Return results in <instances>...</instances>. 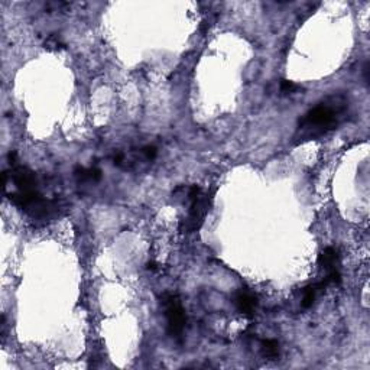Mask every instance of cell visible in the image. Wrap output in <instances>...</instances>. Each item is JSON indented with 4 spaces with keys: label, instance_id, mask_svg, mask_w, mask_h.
I'll use <instances>...</instances> for the list:
<instances>
[{
    "label": "cell",
    "instance_id": "cell-6",
    "mask_svg": "<svg viewBox=\"0 0 370 370\" xmlns=\"http://www.w3.org/2000/svg\"><path fill=\"white\" fill-rule=\"evenodd\" d=\"M340 265V256L338 252L333 247H325L323 252L318 256V266L323 268L325 272H331L334 269H338Z\"/></svg>",
    "mask_w": 370,
    "mask_h": 370
},
{
    "label": "cell",
    "instance_id": "cell-13",
    "mask_svg": "<svg viewBox=\"0 0 370 370\" xmlns=\"http://www.w3.org/2000/svg\"><path fill=\"white\" fill-rule=\"evenodd\" d=\"M146 269H148V271H156V265H155L154 262H149L146 265Z\"/></svg>",
    "mask_w": 370,
    "mask_h": 370
},
{
    "label": "cell",
    "instance_id": "cell-4",
    "mask_svg": "<svg viewBox=\"0 0 370 370\" xmlns=\"http://www.w3.org/2000/svg\"><path fill=\"white\" fill-rule=\"evenodd\" d=\"M12 181L18 187V191H35L38 181L36 175L26 166H12Z\"/></svg>",
    "mask_w": 370,
    "mask_h": 370
},
{
    "label": "cell",
    "instance_id": "cell-10",
    "mask_svg": "<svg viewBox=\"0 0 370 370\" xmlns=\"http://www.w3.org/2000/svg\"><path fill=\"white\" fill-rule=\"evenodd\" d=\"M142 154L144 156L148 159V161H154L155 158H156V154H158V151H156V148L155 146H145L144 149H142Z\"/></svg>",
    "mask_w": 370,
    "mask_h": 370
},
{
    "label": "cell",
    "instance_id": "cell-8",
    "mask_svg": "<svg viewBox=\"0 0 370 370\" xmlns=\"http://www.w3.org/2000/svg\"><path fill=\"white\" fill-rule=\"evenodd\" d=\"M44 46H45V49H49V51H58V49H63L64 44L60 36L52 34V35H49L46 38Z\"/></svg>",
    "mask_w": 370,
    "mask_h": 370
},
{
    "label": "cell",
    "instance_id": "cell-11",
    "mask_svg": "<svg viewBox=\"0 0 370 370\" xmlns=\"http://www.w3.org/2000/svg\"><path fill=\"white\" fill-rule=\"evenodd\" d=\"M16 158H18V154H16L15 151H12V152L8 155V159H9V162L12 166H15V165H16Z\"/></svg>",
    "mask_w": 370,
    "mask_h": 370
},
{
    "label": "cell",
    "instance_id": "cell-3",
    "mask_svg": "<svg viewBox=\"0 0 370 370\" xmlns=\"http://www.w3.org/2000/svg\"><path fill=\"white\" fill-rule=\"evenodd\" d=\"M161 307L163 308V314L168 321V334L174 338L181 337L185 328L187 317L180 298L174 294H163L161 297Z\"/></svg>",
    "mask_w": 370,
    "mask_h": 370
},
{
    "label": "cell",
    "instance_id": "cell-2",
    "mask_svg": "<svg viewBox=\"0 0 370 370\" xmlns=\"http://www.w3.org/2000/svg\"><path fill=\"white\" fill-rule=\"evenodd\" d=\"M187 197L190 200L191 206L188 210V216L185 218V223L182 224V230L185 233H192V232L198 230L203 224L204 218L207 216L211 198L208 194H204L197 185L191 187Z\"/></svg>",
    "mask_w": 370,
    "mask_h": 370
},
{
    "label": "cell",
    "instance_id": "cell-9",
    "mask_svg": "<svg viewBox=\"0 0 370 370\" xmlns=\"http://www.w3.org/2000/svg\"><path fill=\"white\" fill-rule=\"evenodd\" d=\"M279 87L280 91H282L283 94H294V93H297V91L301 89L298 84L289 81V80H280Z\"/></svg>",
    "mask_w": 370,
    "mask_h": 370
},
{
    "label": "cell",
    "instance_id": "cell-1",
    "mask_svg": "<svg viewBox=\"0 0 370 370\" xmlns=\"http://www.w3.org/2000/svg\"><path fill=\"white\" fill-rule=\"evenodd\" d=\"M349 111V103L344 96H330L324 101L318 103L304 118L298 120V129L294 139L297 142H305L334 130L343 123Z\"/></svg>",
    "mask_w": 370,
    "mask_h": 370
},
{
    "label": "cell",
    "instance_id": "cell-12",
    "mask_svg": "<svg viewBox=\"0 0 370 370\" xmlns=\"http://www.w3.org/2000/svg\"><path fill=\"white\" fill-rule=\"evenodd\" d=\"M363 72H364V80H366V82H369V63L364 64Z\"/></svg>",
    "mask_w": 370,
    "mask_h": 370
},
{
    "label": "cell",
    "instance_id": "cell-7",
    "mask_svg": "<svg viewBox=\"0 0 370 370\" xmlns=\"http://www.w3.org/2000/svg\"><path fill=\"white\" fill-rule=\"evenodd\" d=\"M263 357L269 360H276L279 357V343L276 340H263L261 343Z\"/></svg>",
    "mask_w": 370,
    "mask_h": 370
},
{
    "label": "cell",
    "instance_id": "cell-5",
    "mask_svg": "<svg viewBox=\"0 0 370 370\" xmlns=\"http://www.w3.org/2000/svg\"><path fill=\"white\" fill-rule=\"evenodd\" d=\"M235 305L239 312L244 316H252L258 307V297L247 289H242L236 294Z\"/></svg>",
    "mask_w": 370,
    "mask_h": 370
}]
</instances>
